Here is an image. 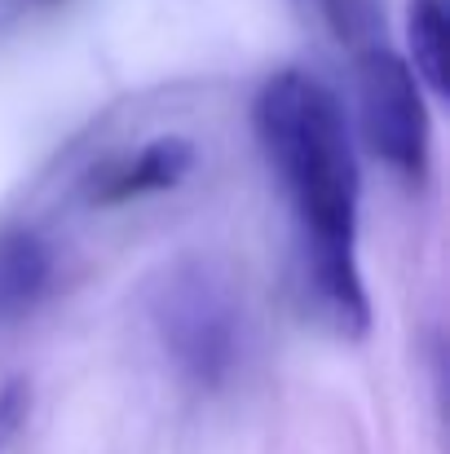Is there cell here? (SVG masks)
Listing matches in <instances>:
<instances>
[{
  "label": "cell",
  "mask_w": 450,
  "mask_h": 454,
  "mask_svg": "<svg viewBox=\"0 0 450 454\" xmlns=\"http://www.w3.org/2000/svg\"><path fill=\"white\" fill-rule=\"evenodd\" d=\"M252 129L300 221L304 296L331 331L362 340L371 326L358 274L362 172L340 98L304 71H279L252 102Z\"/></svg>",
  "instance_id": "1"
},
{
  "label": "cell",
  "mask_w": 450,
  "mask_h": 454,
  "mask_svg": "<svg viewBox=\"0 0 450 454\" xmlns=\"http://www.w3.org/2000/svg\"><path fill=\"white\" fill-rule=\"evenodd\" d=\"M150 317L186 380L217 388L239 362V304L208 265H172L150 287Z\"/></svg>",
  "instance_id": "2"
},
{
  "label": "cell",
  "mask_w": 450,
  "mask_h": 454,
  "mask_svg": "<svg viewBox=\"0 0 450 454\" xmlns=\"http://www.w3.org/2000/svg\"><path fill=\"white\" fill-rule=\"evenodd\" d=\"M358 129L367 151L407 181L429 172V106L420 98V75L393 49L367 44L353 53Z\"/></svg>",
  "instance_id": "3"
},
{
  "label": "cell",
  "mask_w": 450,
  "mask_h": 454,
  "mask_svg": "<svg viewBox=\"0 0 450 454\" xmlns=\"http://www.w3.org/2000/svg\"><path fill=\"white\" fill-rule=\"evenodd\" d=\"M194 168V146L177 133L150 137L146 146H138L133 154L107 159L93 168L89 176V203L93 207H115L129 199H146V194H163L177 190Z\"/></svg>",
  "instance_id": "4"
},
{
  "label": "cell",
  "mask_w": 450,
  "mask_h": 454,
  "mask_svg": "<svg viewBox=\"0 0 450 454\" xmlns=\"http://www.w3.org/2000/svg\"><path fill=\"white\" fill-rule=\"evenodd\" d=\"M53 278V252L36 230H4L0 234V322L22 317L36 309Z\"/></svg>",
  "instance_id": "5"
},
{
  "label": "cell",
  "mask_w": 450,
  "mask_h": 454,
  "mask_svg": "<svg viewBox=\"0 0 450 454\" xmlns=\"http://www.w3.org/2000/svg\"><path fill=\"white\" fill-rule=\"evenodd\" d=\"M407 44H411V71L420 75V84L446 98V4L442 0L407 4Z\"/></svg>",
  "instance_id": "6"
},
{
  "label": "cell",
  "mask_w": 450,
  "mask_h": 454,
  "mask_svg": "<svg viewBox=\"0 0 450 454\" xmlns=\"http://www.w3.org/2000/svg\"><path fill=\"white\" fill-rule=\"evenodd\" d=\"M300 13L318 22L331 40L349 44L353 53L367 44H380L384 35V13L375 0H296Z\"/></svg>",
  "instance_id": "7"
},
{
  "label": "cell",
  "mask_w": 450,
  "mask_h": 454,
  "mask_svg": "<svg viewBox=\"0 0 450 454\" xmlns=\"http://www.w3.org/2000/svg\"><path fill=\"white\" fill-rule=\"evenodd\" d=\"M27 411H31V384L27 380H9L0 388V454L18 442V433L27 428Z\"/></svg>",
  "instance_id": "8"
},
{
  "label": "cell",
  "mask_w": 450,
  "mask_h": 454,
  "mask_svg": "<svg viewBox=\"0 0 450 454\" xmlns=\"http://www.w3.org/2000/svg\"><path fill=\"white\" fill-rule=\"evenodd\" d=\"M31 4H58V0H31Z\"/></svg>",
  "instance_id": "9"
}]
</instances>
